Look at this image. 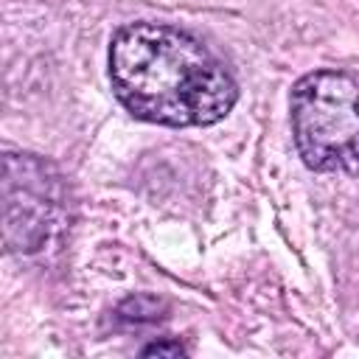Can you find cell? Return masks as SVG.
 Returning <instances> with one entry per match:
<instances>
[{"mask_svg": "<svg viewBox=\"0 0 359 359\" xmlns=\"http://www.w3.org/2000/svg\"><path fill=\"white\" fill-rule=\"evenodd\" d=\"M297 154L314 171H359V73L314 70L292 87L289 101Z\"/></svg>", "mask_w": 359, "mask_h": 359, "instance_id": "obj_2", "label": "cell"}, {"mask_svg": "<svg viewBox=\"0 0 359 359\" xmlns=\"http://www.w3.org/2000/svg\"><path fill=\"white\" fill-rule=\"evenodd\" d=\"M143 356H185V345L177 342V339H163V342H151L140 351Z\"/></svg>", "mask_w": 359, "mask_h": 359, "instance_id": "obj_5", "label": "cell"}, {"mask_svg": "<svg viewBox=\"0 0 359 359\" xmlns=\"http://www.w3.org/2000/svg\"><path fill=\"white\" fill-rule=\"evenodd\" d=\"M109 79L135 118L163 126H210L238 98L224 65L196 36L163 22L118 28L109 45Z\"/></svg>", "mask_w": 359, "mask_h": 359, "instance_id": "obj_1", "label": "cell"}, {"mask_svg": "<svg viewBox=\"0 0 359 359\" xmlns=\"http://www.w3.org/2000/svg\"><path fill=\"white\" fill-rule=\"evenodd\" d=\"M65 213V185L56 165L36 154L3 157V238L11 252H36Z\"/></svg>", "mask_w": 359, "mask_h": 359, "instance_id": "obj_3", "label": "cell"}, {"mask_svg": "<svg viewBox=\"0 0 359 359\" xmlns=\"http://www.w3.org/2000/svg\"><path fill=\"white\" fill-rule=\"evenodd\" d=\"M163 311H165V303L163 300L149 297V294H132V297H126L115 309V317L121 323H135L137 325V323H154V320H160Z\"/></svg>", "mask_w": 359, "mask_h": 359, "instance_id": "obj_4", "label": "cell"}]
</instances>
